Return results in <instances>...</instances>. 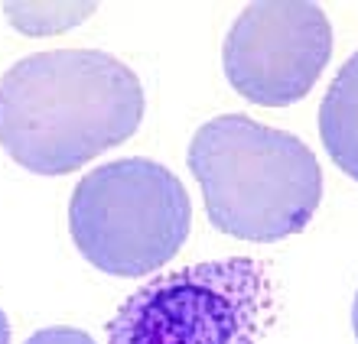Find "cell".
Listing matches in <instances>:
<instances>
[{"instance_id":"5","label":"cell","mask_w":358,"mask_h":344,"mask_svg":"<svg viewBox=\"0 0 358 344\" xmlns=\"http://www.w3.org/2000/svg\"><path fill=\"white\" fill-rule=\"evenodd\" d=\"M332 56V27L310 0H257L241 10L222 46V68L241 98L283 107L306 98Z\"/></svg>"},{"instance_id":"9","label":"cell","mask_w":358,"mask_h":344,"mask_svg":"<svg viewBox=\"0 0 358 344\" xmlns=\"http://www.w3.org/2000/svg\"><path fill=\"white\" fill-rule=\"evenodd\" d=\"M352 328H355V338H358V292H355V302H352Z\"/></svg>"},{"instance_id":"2","label":"cell","mask_w":358,"mask_h":344,"mask_svg":"<svg viewBox=\"0 0 358 344\" xmlns=\"http://www.w3.org/2000/svg\"><path fill=\"white\" fill-rule=\"evenodd\" d=\"M212 227L241 241L273 244L306 231L322 198V169L310 147L245 114L202 124L189 143Z\"/></svg>"},{"instance_id":"8","label":"cell","mask_w":358,"mask_h":344,"mask_svg":"<svg viewBox=\"0 0 358 344\" xmlns=\"http://www.w3.org/2000/svg\"><path fill=\"white\" fill-rule=\"evenodd\" d=\"M0 344H10V322L3 308H0Z\"/></svg>"},{"instance_id":"6","label":"cell","mask_w":358,"mask_h":344,"mask_svg":"<svg viewBox=\"0 0 358 344\" xmlns=\"http://www.w3.org/2000/svg\"><path fill=\"white\" fill-rule=\"evenodd\" d=\"M320 137L332 163L358 182V52L349 56L322 98Z\"/></svg>"},{"instance_id":"4","label":"cell","mask_w":358,"mask_h":344,"mask_svg":"<svg viewBox=\"0 0 358 344\" xmlns=\"http://www.w3.org/2000/svg\"><path fill=\"white\" fill-rule=\"evenodd\" d=\"M271 308L251 257L192 263L143 283L108 322V344H257Z\"/></svg>"},{"instance_id":"1","label":"cell","mask_w":358,"mask_h":344,"mask_svg":"<svg viewBox=\"0 0 358 344\" xmlns=\"http://www.w3.org/2000/svg\"><path fill=\"white\" fill-rule=\"evenodd\" d=\"M143 117L141 78L101 49H49L0 78V147L36 176H66L121 147Z\"/></svg>"},{"instance_id":"3","label":"cell","mask_w":358,"mask_h":344,"mask_svg":"<svg viewBox=\"0 0 358 344\" xmlns=\"http://www.w3.org/2000/svg\"><path fill=\"white\" fill-rule=\"evenodd\" d=\"M192 202L163 163L143 156L92 169L72 192L69 231L78 253L108 276L163 270L186 244Z\"/></svg>"},{"instance_id":"7","label":"cell","mask_w":358,"mask_h":344,"mask_svg":"<svg viewBox=\"0 0 358 344\" xmlns=\"http://www.w3.org/2000/svg\"><path fill=\"white\" fill-rule=\"evenodd\" d=\"M27 344H98L88 331L82 328H69V325H52L36 331L33 338H27Z\"/></svg>"}]
</instances>
